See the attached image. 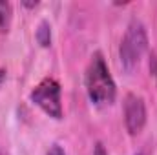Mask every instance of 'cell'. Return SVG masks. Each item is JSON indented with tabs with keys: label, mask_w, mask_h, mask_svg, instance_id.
Listing matches in <instances>:
<instances>
[{
	"label": "cell",
	"mask_w": 157,
	"mask_h": 155,
	"mask_svg": "<svg viewBox=\"0 0 157 155\" xmlns=\"http://www.w3.org/2000/svg\"><path fill=\"white\" fill-rule=\"evenodd\" d=\"M37 40L42 47L51 46V26H49V22H46V20L40 22L39 29H37Z\"/></svg>",
	"instance_id": "cell-6"
},
{
	"label": "cell",
	"mask_w": 157,
	"mask_h": 155,
	"mask_svg": "<svg viewBox=\"0 0 157 155\" xmlns=\"http://www.w3.org/2000/svg\"><path fill=\"white\" fill-rule=\"evenodd\" d=\"M91 155H110V153H108V150L104 148V144H102V142H97V144H95V148H93V153H91Z\"/></svg>",
	"instance_id": "cell-8"
},
{
	"label": "cell",
	"mask_w": 157,
	"mask_h": 155,
	"mask_svg": "<svg viewBox=\"0 0 157 155\" xmlns=\"http://www.w3.org/2000/svg\"><path fill=\"white\" fill-rule=\"evenodd\" d=\"M148 47V33H146V28L144 24L139 20V18H133L128 28H126V33L121 40V46H119V59H121V66L132 73L137 64L141 62L144 51Z\"/></svg>",
	"instance_id": "cell-2"
},
{
	"label": "cell",
	"mask_w": 157,
	"mask_h": 155,
	"mask_svg": "<svg viewBox=\"0 0 157 155\" xmlns=\"http://www.w3.org/2000/svg\"><path fill=\"white\" fill-rule=\"evenodd\" d=\"M146 104L141 95L128 93L124 97V126L130 135H139L146 126Z\"/></svg>",
	"instance_id": "cell-4"
},
{
	"label": "cell",
	"mask_w": 157,
	"mask_h": 155,
	"mask_svg": "<svg viewBox=\"0 0 157 155\" xmlns=\"http://www.w3.org/2000/svg\"><path fill=\"white\" fill-rule=\"evenodd\" d=\"M29 99L46 115L55 119V120H60L62 115H64L62 100H60V84H59L57 78L53 77L42 78L39 84L31 89Z\"/></svg>",
	"instance_id": "cell-3"
},
{
	"label": "cell",
	"mask_w": 157,
	"mask_h": 155,
	"mask_svg": "<svg viewBox=\"0 0 157 155\" xmlns=\"http://www.w3.org/2000/svg\"><path fill=\"white\" fill-rule=\"evenodd\" d=\"M4 78H6V71L0 70V86H2V82H4Z\"/></svg>",
	"instance_id": "cell-9"
},
{
	"label": "cell",
	"mask_w": 157,
	"mask_h": 155,
	"mask_svg": "<svg viewBox=\"0 0 157 155\" xmlns=\"http://www.w3.org/2000/svg\"><path fill=\"white\" fill-rule=\"evenodd\" d=\"M13 20V7L9 2L0 0V33H7Z\"/></svg>",
	"instance_id": "cell-5"
},
{
	"label": "cell",
	"mask_w": 157,
	"mask_h": 155,
	"mask_svg": "<svg viewBox=\"0 0 157 155\" xmlns=\"http://www.w3.org/2000/svg\"><path fill=\"white\" fill-rule=\"evenodd\" d=\"M48 155H66V152L62 150L60 144H53V146L48 150Z\"/></svg>",
	"instance_id": "cell-7"
},
{
	"label": "cell",
	"mask_w": 157,
	"mask_h": 155,
	"mask_svg": "<svg viewBox=\"0 0 157 155\" xmlns=\"http://www.w3.org/2000/svg\"><path fill=\"white\" fill-rule=\"evenodd\" d=\"M0 155H9L7 152H4V150H0Z\"/></svg>",
	"instance_id": "cell-10"
},
{
	"label": "cell",
	"mask_w": 157,
	"mask_h": 155,
	"mask_svg": "<svg viewBox=\"0 0 157 155\" xmlns=\"http://www.w3.org/2000/svg\"><path fill=\"white\" fill-rule=\"evenodd\" d=\"M135 155H146V153H144V152H137Z\"/></svg>",
	"instance_id": "cell-11"
},
{
	"label": "cell",
	"mask_w": 157,
	"mask_h": 155,
	"mask_svg": "<svg viewBox=\"0 0 157 155\" xmlns=\"http://www.w3.org/2000/svg\"><path fill=\"white\" fill-rule=\"evenodd\" d=\"M84 84H86V93L95 106H110L115 102L117 86L101 51L91 55L90 64L86 68Z\"/></svg>",
	"instance_id": "cell-1"
}]
</instances>
